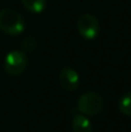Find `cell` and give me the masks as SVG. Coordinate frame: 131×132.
Masks as SVG:
<instances>
[{"label":"cell","mask_w":131,"mask_h":132,"mask_svg":"<svg viewBox=\"0 0 131 132\" xmlns=\"http://www.w3.org/2000/svg\"><path fill=\"white\" fill-rule=\"evenodd\" d=\"M77 29L81 35V37H84L85 39H88V41L94 39L100 32L99 20L92 14H83L79 16L77 21Z\"/></svg>","instance_id":"4"},{"label":"cell","mask_w":131,"mask_h":132,"mask_svg":"<svg viewBox=\"0 0 131 132\" xmlns=\"http://www.w3.org/2000/svg\"><path fill=\"white\" fill-rule=\"evenodd\" d=\"M72 130L73 132H93V126L89 119L81 114L72 118Z\"/></svg>","instance_id":"6"},{"label":"cell","mask_w":131,"mask_h":132,"mask_svg":"<svg viewBox=\"0 0 131 132\" xmlns=\"http://www.w3.org/2000/svg\"><path fill=\"white\" fill-rule=\"evenodd\" d=\"M26 23L19 12L5 8L0 12V29L7 35L15 36L24 30Z\"/></svg>","instance_id":"1"},{"label":"cell","mask_w":131,"mask_h":132,"mask_svg":"<svg viewBox=\"0 0 131 132\" xmlns=\"http://www.w3.org/2000/svg\"><path fill=\"white\" fill-rule=\"evenodd\" d=\"M36 45H37L36 39L31 36L26 37L22 42V49L24 51H27V52H31V51H34L35 49H36Z\"/></svg>","instance_id":"9"},{"label":"cell","mask_w":131,"mask_h":132,"mask_svg":"<svg viewBox=\"0 0 131 132\" xmlns=\"http://www.w3.org/2000/svg\"><path fill=\"white\" fill-rule=\"evenodd\" d=\"M77 109L85 116H95L103 109V98L99 93L87 92L79 97Z\"/></svg>","instance_id":"2"},{"label":"cell","mask_w":131,"mask_h":132,"mask_svg":"<svg viewBox=\"0 0 131 132\" xmlns=\"http://www.w3.org/2000/svg\"><path fill=\"white\" fill-rule=\"evenodd\" d=\"M28 66V58L23 51L14 50L11 51L5 58L4 68L7 74L12 77L21 75Z\"/></svg>","instance_id":"3"},{"label":"cell","mask_w":131,"mask_h":132,"mask_svg":"<svg viewBox=\"0 0 131 132\" xmlns=\"http://www.w3.org/2000/svg\"><path fill=\"white\" fill-rule=\"evenodd\" d=\"M118 110L125 116H131V92L125 93L118 101Z\"/></svg>","instance_id":"8"},{"label":"cell","mask_w":131,"mask_h":132,"mask_svg":"<svg viewBox=\"0 0 131 132\" xmlns=\"http://www.w3.org/2000/svg\"><path fill=\"white\" fill-rule=\"evenodd\" d=\"M59 85L63 89L67 92H73L78 89L80 85V78L78 72L72 67H64L59 73Z\"/></svg>","instance_id":"5"},{"label":"cell","mask_w":131,"mask_h":132,"mask_svg":"<svg viewBox=\"0 0 131 132\" xmlns=\"http://www.w3.org/2000/svg\"><path fill=\"white\" fill-rule=\"evenodd\" d=\"M21 1H22V5L27 11L34 14L42 13L46 5L45 0H21Z\"/></svg>","instance_id":"7"}]
</instances>
